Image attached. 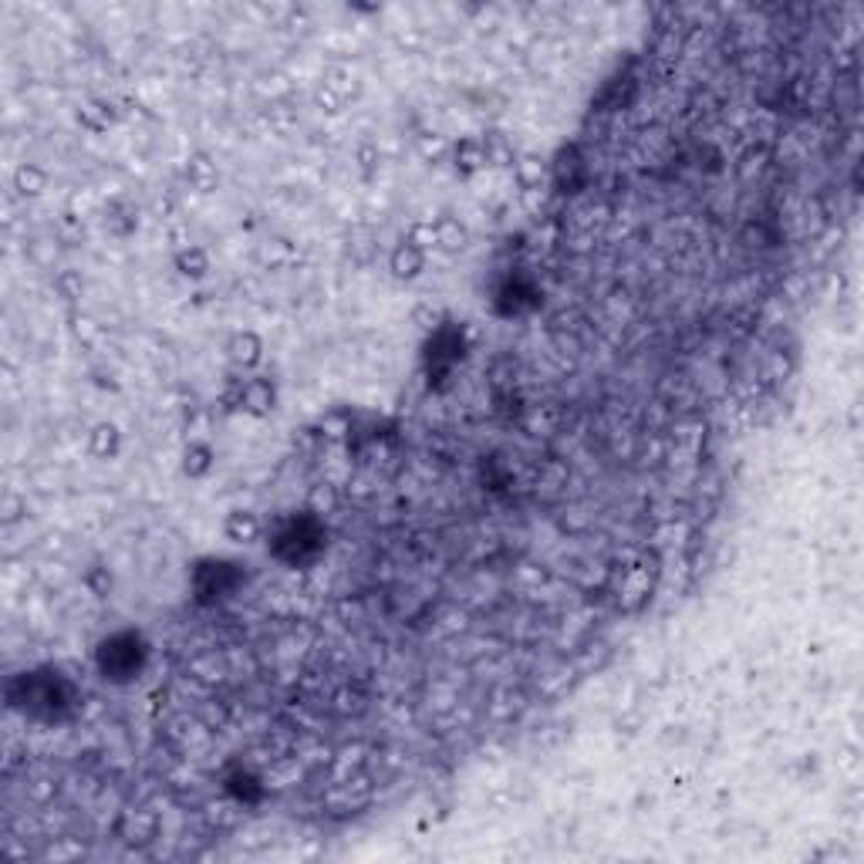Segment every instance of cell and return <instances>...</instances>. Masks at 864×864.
<instances>
[{
    "label": "cell",
    "mask_w": 864,
    "mask_h": 864,
    "mask_svg": "<svg viewBox=\"0 0 864 864\" xmlns=\"http://www.w3.org/2000/svg\"><path fill=\"white\" fill-rule=\"evenodd\" d=\"M179 267H183V274H203V270H206V257H203L200 250L179 253Z\"/></svg>",
    "instance_id": "9"
},
{
    "label": "cell",
    "mask_w": 864,
    "mask_h": 864,
    "mask_svg": "<svg viewBox=\"0 0 864 864\" xmlns=\"http://www.w3.org/2000/svg\"><path fill=\"white\" fill-rule=\"evenodd\" d=\"M17 186H20L24 193H41V189H44V172L34 169V166H20V169H17Z\"/></svg>",
    "instance_id": "7"
},
{
    "label": "cell",
    "mask_w": 864,
    "mask_h": 864,
    "mask_svg": "<svg viewBox=\"0 0 864 864\" xmlns=\"http://www.w3.org/2000/svg\"><path fill=\"white\" fill-rule=\"evenodd\" d=\"M227 534H230L233 540H253L257 534H260V524H257L253 513L236 510V513H230V520H227Z\"/></svg>",
    "instance_id": "4"
},
{
    "label": "cell",
    "mask_w": 864,
    "mask_h": 864,
    "mask_svg": "<svg viewBox=\"0 0 864 864\" xmlns=\"http://www.w3.org/2000/svg\"><path fill=\"white\" fill-rule=\"evenodd\" d=\"M230 358L233 365H253L257 358H260V341L253 338V335H236V338L230 341Z\"/></svg>",
    "instance_id": "2"
},
{
    "label": "cell",
    "mask_w": 864,
    "mask_h": 864,
    "mask_svg": "<svg viewBox=\"0 0 864 864\" xmlns=\"http://www.w3.org/2000/svg\"><path fill=\"white\" fill-rule=\"evenodd\" d=\"M115 446H119V432H115V426H98L95 429V452L98 456H108V452H115Z\"/></svg>",
    "instance_id": "6"
},
{
    "label": "cell",
    "mask_w": 864,
    "mask_h": 864,
    "mask_svg": "<svg viewBox=\"0 0 864 864\" xmlns=\"http://www.w3.org/2000/svg\"><path fill=\"white\" fill-rule=\"evenodd\" d=\"M392 267H395L399 277H412V274H419V267H422V250H419L416 244H402V247L395 250V257H392Z\"/></svg>",
    "instance_id": "3"
},
{
    "label": "cell",
    "mask_w": 864,
    "mask_h": 864,
    "mask_svg": "<svg viewBox=\"0 0 864 864\" xmlns=\"http://www.w3.org/2000/svg\"><path fill=\"white\" fill-rule=\"evenodd\" d=\"M240 405H247L250 412H267V409H274V388H270V382L250 378L247 385L240 388Z\"/></svg>",
    "instance_id": "1"
},
{
    "label": "cell",
    "mask_w": 864,
    "mask_h": 864,
    "mask_svg": "<svg viewBox=\"0 0 864 864\" xmlns=\"http://www.w3.org/2000/svg\"><path fill=\"white\" fill-rule=\"evenodd\" d=\"M439 240H443V247L456 250V247H463L466 230L460 227V223H452V220H443V227H439Z\"/></svg>",
    "instance_id": "8"
},
{
    "label": "cell",
    "mask_w": 864,
    "mask_h": 864,
    "mask_svg": "<svg viewBox=\"0 0 864 864\" xmlns=\"http://www.w3.org/2000/svg\"><path fill=\"white\" fill-rule=\"evenodd\" d=\"M206 469H210V449H206V446H189V449H186V473L200 476V473H206Z\"/></svg>",
    "instance_id": "5"
}]
</instances>
